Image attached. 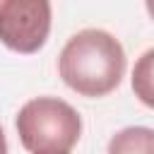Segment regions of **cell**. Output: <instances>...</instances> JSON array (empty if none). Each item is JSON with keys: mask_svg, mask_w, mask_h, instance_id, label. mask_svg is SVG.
I'll use <instances>...</instances> for the list:
<instances>
[{"mask_svg": "<svg viewBox=\"0 0 154 154\" xmlns=\"http://www.w3.org/2000/svg\"><path fill=\"white\" fill-rule=\"evenodd\" d=\"M51 0H0V43L19 55L38 53L51 34Z\"/></svg>", "mask_w": 154, "mask_h": 154, "instance_id": "3", "label": "cell"}, {"mask_svg": "<svg viewBox=\"0 0 154 154\" xmlns=\"http://www.w3.org/2000/svg\"><path fill=\"white\" fill-rule=\"evenodd\" d=\"M144 7H147V12H149V17L154 19V0H144Z\"/></svg>", "mask_w": 154, "mask_h": 154, "instance_id": "7", "label": "cell"}, {"mask_svg": "<svg viewBox=\"0 0 154 154\" xmlns=\"http://www.w3.org/2000/svg\"><path fill=\"white\" fill-rule=\"evenodd\" d=\"M14 128L26 152L53 154L70 152L79 142L82 118L67 101L58 96H36L19 108Z\"/></svg>", "mask_w": 154, "mask_h": 154, "instance_id": "2", "label": "cell"}, {"mask_svg": "<svg viewBox=\"0 0 154 154\" xmlns=\"http://www.w3.org/2000/svg\"><path fill=\"white\" fill-rule=\"evenodd\" d=\"M132 94L140 99V103H144L147 108L154 111V48L144 51L132 67Z\"/></svg>", "mask_w": 154, "mask_h": 154, "instance_id": "5", "label": "cell"}, {"mask_svg": "<svg viewBox=\"0 0 154 154\" xmlns=\"http://www.w3.org/2000/svg\"><path fill=\"white\" fill-rule=\"evenodd\" d=\"M106 154H154V130L144 125L123 128L108 140Z\"/></svg>", "mask_w": 154, "mask_h": 154, "instance_id": "4", "label": "cell"}, {"mask_svg": "<svg viewBox=\"0 0 154 154\" xmlns=\"http://www.w3.org/2000/svg\"><path fill=\"white\" fill-rule=\"evenodd\" d=\"M128 58L123 43L103 29H82L67 38L58 58L63 82L87 99L111 94L125 75Z\"/></svg>", "mask_w": 154, "mask_h": 154, "instance_id": "1", "label": "cell"}, {"mask_svg": "<svg viewBox=\"0 0 154 154\" xmlns=\"http://www.w3.org/2000/svg\"><path fill=\"white\" fill-rule=\"evenodd\" d=\"M0 154H7V137H5L2 125H0Z\"/></svg>", "mask_w": 154, "mask_h": 154, "instance_id": "6", "label": "cell"}, {"mask_svg": "<svg viewBox=\"0 0 154 154\" xmlns=\"http://www.w3.org/2000/svg\"><path fill=\"white\" fill-rule=\"evenodd\" d=\"M53 154H70V152H53Z\"/></svg>", "mask_w": 154, "mask_h": 154, "instance_id": "8", "label": "cell"}]
</instances>
